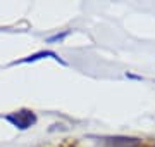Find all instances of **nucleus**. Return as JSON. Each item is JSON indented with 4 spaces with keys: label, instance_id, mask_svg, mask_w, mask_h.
<instances>
[{
    "label": "nucleus",
    "instance_id": "nucleus-3",
    "mask_svg": "<svg viewBox=\"0 0 155 147\" xmlns=\"http://www.w3.org/2000/svg\"><path fill=\"white\" fill-rule=\"evenodd\" d=\"M64 36H67V31L62 35H55V36H52V38H48V42H57V40H62Z\"/></svg>",
    "mask_w": 155,
    "mask_h": 147
},
{
    "label": "nucleus",
    "instance_id": "nucleus-1",
    "mask_svg": "<svg viewBox=\"0 0 155 147\" xmlns=\"http://www.w3.org/2000/svg\"><path fill=\"white\" fill-rule=\"evenodd\" d=\"M5 119L12 126H16L19 130H28L29 126H33L36 123V116H35L33 111H28V109H19L16 113L7 114Z\"/></svg>",
    "mask_w": 155,
    "mask_h": 147
},
{
    "label": "nucleus",
    "instance_id": "nucleus-2",
    "mask_svg": "<svg viewBox=\"0 0 155 147\" xmlns=\"http://www.w3.org/2000/svg\"><path fill=\"white\" fill-rule=\"evenodd\" d=\"M43 57H52L54 61L61 62V64H66V62H64V61L61 59V57L57 56L55 52H52V50H41V52H36V54H33V56H29V57H26V59L19 61L17 64H22V62H35V61H40V59H43Z\"/></svg>",
    "mask_w": 155,
    "mask_h": 147
}]
</instances>
